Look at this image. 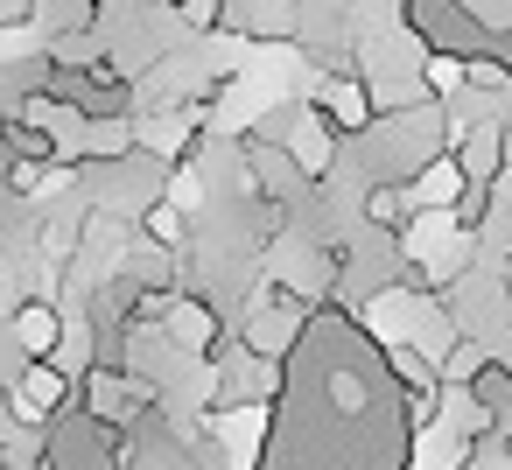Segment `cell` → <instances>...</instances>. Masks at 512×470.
<instances>
[{
  "mask_svg": "<svg viewBox=\"0 0 512 470\" xmlns=\"http://www.w3.org/2000/svg\"><path fill=\"white\" fill-rule=\"evenodd\" d=\"M407 393L386 372L379 337L344 302H316L302 337L281 351L267 393V435L253 470H407L414 456Z\"/></svg>",
  "mask_w": 512,
  "mask_h": 470,
  "instance_id": "6da1fadb",
  "label": "cell"
},
{
  "mask_svg": "<svg viewBox=\"0 0 512 470\" xmlns=\"http://www.w3.org/2000/svg\"><path fill=\"white\" fill-rule=\"evenodd\" d=\"M155 386L141 379V372H127V365H85L78 372V414H92V421H106V428H134L141 414H155Z\"/></svg>",
  "mask_w": 512,
  "mask_h": 470,
  "instance_id": "7a4b0ae2",
  "label": "cell"
},
{
  "mask_svg": "<svg viewBox=\"0 0 512 470\" xmlns=\"http://www.w3.org/2000/svg\"><path fill=\"white\" fill-rule=\"evenodd\" d=\"M8 400H15V414H22L29 428H43V421H57V414H71V407H78V379H71L57 358H22V372H15V386H8Z\"/></svg>",
  "mask_w": 512,
  "mask_h": 470,
  "instance_id": "3957f363",
  "label": "cell"
},
{
  "mask_svg": "<svg viewBox=\"0 0 512 470\" xmlns=\"http://www.w3.org/2000/svg\"><path fill=\"white\" fill-rule=\"evenodd\" d=\"M316 113H323V127H330L337 141H358V134L379 127V106H372V92H365V78H358L351 64L316 85Z\"/></svg>",
  "mask_w": 512,
  "mask_h": 470,
  "instance_id": "277c9868",
  "label": "cell"
},
{
  "mask_svg": "<svg viewBox=\"0 0 512 470\" xmlns=\"http://www.w3.org/2000/svg\"><path fill=\"white\" fill-rule=\"evenodd\" d=\"M302 316H309L302 295H267V302L253 309V323L239 330V344H246L253 358H281V351L302 337Z\"/></svg>",
  "mask_w": 512,
  "mask_h": 470,
  "instance_id": "5b68a950",
  "label": "cell"
},
{
  "mask_svg": "<svg viewBox=\"0 0 512 470\" xmlns=\"http://www.w3.org/2000/svg\"><path fill=\"white\" fill-rule=\"evenodd\" d=\"M295 162H302V176H330L337 169V134L323 127V113L316 106H295V120H288V141H281Z\"/></svg>",
  "mask_w": 512,
  "mask_h": 470,
  "instance_id": "8992f818",
  "label": "cell"
},
{
  "mask_svg": "<svg viewBox=\"0 0 512 470\" xmlns=\"http://www.w3.org/2000/svg\"><path fill=\"white\" fill-rule=\"evenodd\" d=\"M15 344H22V358H57V344H64V316H57L50 295H29V302L15 309Z\"/></svg>",
  "mask_w": 512,
  "mask_h": 470,
  "instance_id": "52a82bcc",
  "label": "cell"
},
{
  "mask_svg": "<svg viewBox=\"0 0 512 470\" xmlns=\"http://www.w3.org/2000/svg\"><path fill=\"white\" fill-rule=\"evenodd\" d=\"M141 239L162 246V253H183V246H190V211L169 204V197H148V204H141Z\"/></svg>",
  "mask_w": 512,
  "mask_h": 470,
  "instance_id": "ba28073f",
  "label": "cell"
},
{
  "mask_svg": "<svg viewBox=\"0 0 512 470\" xmlns=\"http://www.w3.org/2000/svg\"><path fill=\"white\" fill-rule=\"evenodd\" d=\"M407 218H414V190L407 183H372L365 190V225L372 232H400Z\"/></svg>",
  "mask_w": 512,
  "mask_h": 470,
  "instance_id": "9c48e42d",
  "label": "cell"
},
{
  "mask_svg": "<svg viewBox=\"0 0 512 470\" xmlns=\"http://www.w3.org/2000/svg\"><path fill=\"white\" fill-rule=\"evenodd\" d=\"M190 36H218L225 29V0H176V8H169Z\"/></svg>",
  "mask_w": 512,
  "mask_h": 470,
  "instance_id": "30bf717a",
  "label": "cell"
},
{
  "mask_svg": "<svg viewBox=\"0 0 512 470\" xmlns=\"http://www.w3.org/2000/svg\"><path fill=\"white\" fill-rule=\"evenodd\" d=\"M43 0H0V29H29Z\"/></svg>",
  "mask_w": 512,
  "mask_h": 470,
  "instance_id": "8fae6325",
  "label": "cell"
},
{
  "mask_svg": "<svg viewBox=\"0 0 512 470\" xmlns=\"http://www.w3.org/2000/svg\"><path fill=\"white\" fill-rule=\"evenodd\" d=\"M141 8H176V0H141Z\"/></svg>",
  "mask_w": 512,
  "mask_h": 470,
  "instance_id": "7c38bea8",
  "label": "cell"
}]
</instances>
